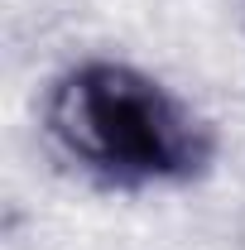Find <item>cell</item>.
Wrapping results in <instances>:
<instances>
[{
	"label": "cell",
	"instance_id": "6da1fadb",
	"mask_svg": "<svg viewBox=\"0 0 245 250\" xmlns=\"http://www.w3.org/2000/svg\"><path fill=\"white\" fill-rule=\"evenodd\" d=\"M48 135L72 164L116 188L187 183L212 164V130L159 77L92 58L48 92Z\"/></svg>",
	"mask_w": 245,
	"mask_h": 250
}]
</instances>
